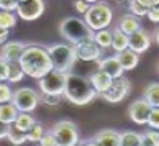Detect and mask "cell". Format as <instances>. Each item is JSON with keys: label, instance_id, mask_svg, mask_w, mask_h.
Instances as JSON below:
<instances>
[{"label": "cell", "instance_id": "6da1fadb", "mask_svg": "<svg viewBox=\"0 0 159 146\" xmlns=\"http://www.w3.org/2000/svg\"><path fill=\"white\" fill-rule=\"evenodd\" d=\"M18 64L21 71L25 72V75H30V77L38 79V80L54 69L48 48L39 46V44H26Z\"/></svg>", "mask_w": 159, "mask_h": 146}, {"label": "cell", "instance_id": "7a4b0ae2", "mask_svg": "<svg viewBox=\"0 0 159 146\" xmlns=\"http://www.w3.org/2000/svg\"><path fill=\"white\" fill-rule=\"evenodd\" d=\"M62 97L74 105H87L97 97V92L93 90L90 79L79 74H69Z\"/></svg>", "mask_w": 159, "mask_h": 146}, {"label": "cell", "instance_id": "3957f363", "mask_svg": "<svg viewBox=\"0 0 159 146\" xmlns=\"http://www.w3.org/2000/svg\"><path fill=\"white\" fill-rule=\"evenodd\" d=\"M59 33L61 36L67 41V44H79L84 39L93 38V31L85 25L84 20L77 18V16H67L59 23Z\"/></svg>", "mask_w": 159, "mask_h": 146}, {"label": "cell", "instance_id": "277c9868", "mask_svg": "<svg viewBox=\"0 0 159 146\" xmlns=\"http://www.w3.org/2000/svg\"><path fill=\"white\" fill-rule=\"evenodd\" d=\"M48 52L52 62V67L56 71H61L64 74H70V69L74 67L77 56H75V48L67 43H56L48 46Z\"/></svg>", "mask_w": 159, "mask_h": 146}, {"label": "cell", "instance_id": "5b68a950", "mask_svg": "<svg viewBox=\"0 0 159 146\" xmlns=\"http://www.w3.org/2000/svg\"><path fill=\"white\" fill-rule=\"evenodd\" d=\"M84 21L93 33L107 30L113 21V11L107 2H97L90 5V8L87 10V13L84 15Z\"/></svg>", "mask_w": 159, "mask_h": 146}, {"label": "cell", "instance_id": "8992f818", "mask_svg": "<svg viewBox=\"0 0 159 146\" xmlns=\"http://www.w3.org/2000/svg\"><path fill=\"white\" fill-rule=\"evenodd\" d=\"M51 135L56 141V146H79L80 136L77 125L70 120H59L51 128Z\"/></svg>", "mask_w": 159, "mask_h": 146}, {"label": "cell", "instance_id": "52a82bcc", "mask_svg": "<svg viewBox=\"0 0 159 146\" xmlns=\"http://www.w3.org/2000/svg\"><path fill=\"white\" fill-rule=\"evenodd\" d=\"M39 102H41L39 94L34 89H30V87H20L13 92V97H11V103L16 107V110L25 113H31L33 110H36Z\"/></svg>", "mask_w": 159, "mask_h": 146}, {"label": "cell", "instance_id": "ba28073f", "mask_svg": "<svg viewBox=\"0 0 159 146\" xmlns=\"http://www.w3.org/2000/svg\"><path fill=\"white\" fill-rule=\"evenodd\" d=\"M67 75L61 71L52 69L49 74H46L44 77L39 79V89L43 94L48 95H59L62 97L64 89H66V82H67Z\"/></svg>", "mask_w": 159, "mask_h": 146}, {"label": "cell", "instance_id": "9c48e42d", "mask_svg": "<svg viewBox=\"0 0 159 146\" xmlns=\"http://www.w3.org/2000/svg\"><path fill=\"white\" fill-rule=\"evenodd\" d=\"M15 13L25 21H34L44 13V0H20Z\"/></svg>", "mask_w": 159, "mask_h": 146}, {"label": "cell", "instance_id": "30bf717a", "mask_svg": "<svg viewBox=\"0 0 159 146\" xmlns=\"http://www.w3.org/2000/svg\"><path fill=\"white\" fill-rule=\"evenodd\" d=\"M129 94V80L123 75L120 79H115L111 82L110 89L107 92H103L102 97L110 103H118L121 100H125V97Z\"/></svg>", "mask_w": 159, "mask_h": 146}, {"label": "cell", "instance_id": "8fae6325", "mask_svg": "<svg viewBox=\"0 0 159 146\" xmlns=\"http://www.w3.org/2000/svg\"><path fill=\"white\" fill-rule=\"evenodd\" d=\"M74 48H75V56L80 61H98L100 56H102V49L93 41V38L84 39L79 44H75Z\"/></svg>", "mask_w": 159, "mask_h": 146}, {"label": "cell", "instance_id": "7c38bea8", "mask_svg": "<svg viewBox=\"0 0 159 146\" xmlns=\"http://www.w3.org/2000/svg\"><path fill=\"white\" fill-rule=\"evenodd\" d=\"M151 105L144 100V98H138L134 100L128 108L129 118H131L136 125H146L148 123V116L151 113Z\"/></svg>", "mask_w": 159, "mask_h": 146}, {"label": "cell", "instance_id": "4fadbf2b", "mask_svg": "<svg viewBox=\"0 0 159 146\" xmlns=\"http://www.w3.org/2000/svg\"><path fill=\"white\" fill-rule=\"evenodd\" d=\"M151 46V36L146 30H138L133 34H129V43H128V49H131L136 54H141V52L148 51Z\"/></svg>", "mask_w": 159, "mask_h": 146}, {"label": "cell", "instance_id": "5bb4252c", "mask_svg": "<svg viewBox=\"0 0 159 146\" xmlns=\"http://www.w3.org/2000/svg\"><path fill=\"white\" fill-rule=\"evenodd\" d=\"M98 71L105 72L110 79H113V80L123 77V74H125V71H123V67H121V64H120L116 56H108V57L100 59L98 61Z\"/></svg>", "mask_w": 159, "mask_h": 146}, {"label": "cell", "instance_id": "9a60e30c", "mask_svg": "<svg viewBox=\"0 0 159 146\" xmlns=\"http://www.w3.org/2000/svg\"><path fill=\"white\" fill-rule=\"evenodd\" d=\"M25 48H26V44L21 43V41H7L2 46L0 57L5 59L7 62H18Z\"/></svg>", "mask_w": 159, "mask_h": 146}, {"label": "cell", "instance_id": "2e32d148", "mask_svg": "<svg viewBox=\"0 0 159 146\" xmlns=\"http://www.w3.org/2000/svg\"><path fill=\"white\" fill-rule=\"evenodd\" d=\"M97 146H120V133L115 130H100L92 138Z\"/></svg>", "mask_w": 159, "mask_h": 146}, {"label": "cell", "instance_id": "e0dca14e", "mask_svg": "<svg viewBox=\"0 0 159 146\" xmlns=\"http://www.w3.org/2000/svg\"><path fill=\"white\" fill-rule=\"evenodd\" d=\"M111 82H113V79H110L108 75L105 72H102V71H97V72H93L90 75V84L93 87V90L97 92V95L98 94L102 95L103 92H107L110 89Z\"/></svg>", "mask_w": 159, "mask_h": 146}, {"label": "cell", "instance_id": "ac0fdd59", "mask_svg": "<svg viewBox=\"0 0 159 146\" xmlns=\"http://www.w3.org/2000/svg\"><path fill=\"white\" fill-rule=\"evenodd\" d=\"M118 28L125 33V34H133L134 31H138L141 30V21L138 16H134L131 13H128V15H123L121 18H120V23H118Z\"/></svg>", "mask_w": 159, "mask_h": 146}, {"label": "cell", "instance_id": "d6986e66", "mask_svg": "<svg viewBox=\"0 0 159 146\" xmlns=\"http://www.w3.org/2000/svg\"><path fill=\"white\" fill-rule=\"evenodd\" d=\"M116 57H118L123 71H133V69L138 66V62H139V54L133 52L131 49H125V51L118 52Z\"/></svg>", "mask_w": 159, "mask_h": 146}, {"label": "cell", "instance_id": "ffe728a7", "mask_svg": "<svg viewBox=\"0 0 159 146\" xmlns=\"http://www.w3.org/2000/svg\"><path fill=\"white\" fill-rule=\"evenodd\" d=\"M128 43H129V36L123 33L118 26L111 30V48L116 51V54L128 49Z\"/></svg>", "mask_w": 159, "mask_h": 146}, {"label": "cell", "instance_id": "44dd1931", "mask_svg": "<svg viewBox=\"0 0 159 146\" xmlns=\"http://www.w3.org/2000/svg\"><path fill=\"white\" fill-rule=\"evenodd\" d=\"M18 110L11 102L8 103H0V121H3L5 125H13L16 116H18Z\"/></svg>", "mask_w": 159, "mask_h": 146}, {"label": "cell", "instance_id": "7402d4cb", "mask_svg": "<svg viewBox=\"0 0 159 146\" xmlns=\"http://www.w3.org/2000/svg\"><path fill=\"white\" fill-rule=\"evenodd\" d=\"M144 100L152 108H159V82H152L144 90Z\"/></svg>", "mask_w": 159, "mask_h": 146}, {"label": "cell", "instance_id": "603a6c76", "mask_svg": "<svg viewBox=\"0 0 159 146\" xmlns=\"http://www.w3.org/2000/svg\"><path fill=\"white\" fill-rule=\"evenodd\" d=\"M34 123H36V120H34V116H33L31 113L20 112V113H18V116H16V120H15V123H13V126L26 133V131L30 130V128H31Z\"/></svg>", "mask_w": 159, "mask_h": 146}, {"label": "cell", "instance_id": "cb8c5ba5", "mask_svg": "<svg viewBox=\"0 0 159 146\" xmlns=\"http://www.w3.org/2000/svg\"><path fill=\"white\" fill-rule=\"evenodd\" d=\"M93 41L97 43L100 49L103 48H111V30H100L93 33Z\"/></svg>", "mask_w": 159, "mask_h": 146}, {"label": "cell", "instance_id": "d4e9b609", "mask_svg": "<svg viewBox=\"0 0 159 146\" xmlns=\"http://www.w3.org/2000/svg\"><path fill=\"white\" fill-rule=\"evenodd\" d=\"M16 25V13L15 11L0 10V30H11Z\"/></svg>", "mask_w": 159, "mask_h": 146}, {"label": "cell", "instance_id": "484cf974", "mask_svg": "<svg viewBox=\"0 0 159 146\" xmlns=\"http://www.w3.org/2000/svg\"><path fill=\"white\" fill-rule=\"evenodd\" d=\"M7 138H8V141H10L11 144H15V146H20V144H23V143H26V133L21 131V130H18V128H15L13 125L8 126Z\"/></svg>", "mask_w": 159, "mask_h": 146}, {"label": "cell", "instance_id": "4316f807", "mask_svg": "<svg viewBox=\"0 0 159 146\" xmlns=\"http://www.w3.org/2000/svg\"><path fill=\"white\" fill-rule=\"evenodd\" d=\"M141 135L136 131H123L120 133V146H139Z\"/></svg>", "mask_w": 159, "mask_h": 146}, {"label": "cell", "instance_id": "83f0119b", "mask_svg": "<svg viewBox=\"0 0 159 146\" xmlns=\"http://www.w3.org/2000/svg\"><path fill=\"white\" fill-rule=\"evenodd\" d=\"M10 67H8V77H7V82L8 84H16V82H21L23 77H25V72L21 71L20 64L18 62H8Z\"/></svg>", "mask_w": 159, "mask_h": 146}, {"label": "cell", "instance_id": "f1b7e54d", "mask_svg": "<svg viewBox=\"0 0 159 146\" xmlns=\"http://www.w3.org/2000/svg\"><path fill=\"white\" fill-rule=\"evenodd\" d=\"M139 146H159V131L157 130H146L141 135Z\"/></svg>", "mask_w": 159, "mask_h": 146}, {"label": "cell", "instance_id": "f546056e", "mask_svg": "<svg viewBox=\"0 0 159 146\" xmlns=\"http://www.w3.org/2000/svg\"><path fill=\"white\" fill-rule=\"evenodd\" d=\"M44 135V128L43 125L39 123V121H36L30 130L26 131V141H30V143H39V139L43 138Z\"/></svg>", "mask_w": 159, "mask_h": 146}, {"label": "cell", "instance_id": "4dcf8cb0", "mask_svg": "<svg viewBox=\"0 0 159 146\" xmlns=\"http://www.w3.org/2000/svg\"><path fill=\"white\" fill-rule=\"evenodd\" d=\"M128 10L131 11V15L134 16H146L148 15V10L149 8H146L143 3H139L138 0H128Z\"/></svg>", "mask_w": 159, "mask_h": 146}, {"label": "cell", "instance_id": "1f68e13d", "mask_svg": "<svg viewBox=\"0 0 159 146\" xmlns=\"http://www.w3.org/2000/svg\"><path fill=\"white\" fill-rule=\"evenodd\" d=\"M13 97V90L8 82H0V103H8L11 102Z\"/></svg>", "mask_w": 159, "mask_h": 146}, {"label": "cell", "instance_id": "d6a6232c", "mask_svg": "<svg viewBox=\"0 0 159 146\" xmlns=\"http://www.w3.org/2000/svg\"><path fill=\"white\" fill-rule=\"evenodd\" d=\"M148 125L151 130H157L159 131V108H151V113L148 116Z\"/></svg>", "mask_w": 159, "mask_h": 146}, {"label": "cell", "instance_id": "836d02e7", "mask_svg": "<svg viewBox=\"0 0 159 146\" xmlns=\"http://www.w3.org/2000/svg\"><path fill=\"white\" fill-rule=\"evenodd\" d=\"M61 102H62V97L59 95H48V94L41 95V103L48 105V107H57Z\"/></svg>", "mask_w": 159, "mask_h": 146}, {"label": "cell", "instance_id": "e575fe53", "mask_svg": "<svg viewBox=\"0 0 159 146\" xmlns=\"http://www.w3.org/2000/svg\"><path fill=\"white\" fill-rule=\"evenodd\" d=\"M20 0H0V10L5 11H16Z\"/></svg>", "mask_w": 159, "mask_h": 146}, {"label": "cell", "instance_id": "d590c367", "mask_svg": "<svg viewBox=\"0 0 159 146\" xmlns=\"http://www.w3.org/2000/svg\"><path fill=\"white\" fill-rule=\"evenodd\" d=\"M8 67H10V64L5 61V59H2V57H0V82H7Z\"/></svg>", "mask_w": 159, "mask_h": 146}, {"label": "cell", "instance_id": "8d00e7d4", "mask_svg": "<svg viewBox=\"0 0 159 146\" xmlns=\"http://www.w3.org/2000/svg\"><path fill=\"white\" fill-rule=\"evenodd\" d=\"M38 146H56V141H54V138H52L51 131L44 133V135H43V138L39 139Z\"/></svg>", "mask_w": 159, "mask_h": 146}, {"label": "cell", "instance_id": "74e56055", "mask_svg": "<svg viewBox=\"0 0 159 146\" xmlns=\"http://www.w3.org/2000/svg\"><path fill=\"white\" fill-rule=\"evenodd\" d=\"M74 8L77 10L80 15H85L87 10L90 8V5L87 3V2H84V0H74Z\"/></svg>", "mask_w": 159, "mask_h": 146}, {"label": "cell", "instance_id": "f35d334b", "mask_svg": "<svg viewBox=\"0 0 159 146\" xmlns=\"http://www.w3.org/2000/svg\"><path fill=\"white\" fill-rule=\"evenodd\" d=\"M148 20L152 21V23H159V5H156V7H151L148 10Z\"/></svg>", "mask_w": 159, "mask_h": 146}, {"label": "cell", "instance_id": "ab89813d", "mask_svg": "<svg viewBox=\"0 0 159 146\" xmlns=\"http://www.w3.org/2000/svg\"><path fill=\"white\" fill-rule=\"evenodd\" d=\"M139 3H143L146 8H151V7H156L159 5V0H138Z\"/></svg>", "mask_w": 159, "mask_h": 146}, {"label": "cell", "instance_id": "60d3db41", "mask_svg": "<svg viewBox=\"0 0 159 146\" xmlns=\"http://www.w3.org/2000/svg\"><path fill=\"white\" fill-rule=\"evenodd\" d=\"M8 34H10V31H8V30H0V46H3L5 43H7Z\"/></svg>", "mask_w": 159, "mask_h": 146}, {"label": "cell", "instance_id": "b9f144b4", "mask_svg": "<svg viewBox=\"0 0 159 146\" xmlns=\"http://www.w3.org/2000/svg\"><path fill=\"white\" fill-rule=\"evenodd\" d=\"M8 126H10V125H5L3 121H0V139H2V138H7Z\"/></svg>", "mask_w": 159, "mask_h": 146}, {"label": "cell", "instance_id": "7bdbcfd3", "mask_svg": "<svg viewBox=\"0 0 159 146\" xmlns=\"http://www.w3.org/2000/svg\"><path fill=\"white\" fill-rule=\"evenodd\" d=\"M79 146H97V144H95L93 139H85V141H80Z\"/></svg>", "mask_w": 159, "mask_h": 146}, {"label": "cell", "instance_id": "ee69618b", "mask_svg": "<svg viewBox=\"0 0 159 146\" xmlns=\"http://www.w3.org/2000/svg\"><path fill=\"white\" fill-rule=\"evenodd\" d=\"M154 38H156V43L159 44V28H157V30L154 31Z\"/></svg>", "mask_w": 159, "mask_h": 146}, {"label": "cell", "instance_id": "f6af8a7d", "mask_svg": "<svg viewBox=\"0 0 159 146\" xmlns=\"http://www.w3.org/2000/svg\"><path fill=\"white\" fill-rule=\"evenodd\" d=\"M84 2H87L89 5H93V3H97V2H100V0H84Z\"/></svg>", "mask_w": 159, "mask_h": 146}, {"label": "cell", "instance_id": "bcb514c9", "mask_svg": "<svg viewBox=\"0 0 159 146\" xmlns=\"http://www.w3.org/2000/svg\"><path fill=\"white\" fill-rule=\"evenodd\" d=\"M157 69H159V64H157Z\"/></svg>", "mask_w": 159, "mask_h": 146}, {"label": "cell", "instance_id": "7dc6e473", "mask_svg": "<svg viewBox=\"0 0 159 146\" xmlns=\"http://www.w3.org/2000/svg\"><path fill=\"white\" fill-rule=\"evenodd\" d=\"M100 2H102V0H100Z\"/></svg>", "mask_w": 159, "mask_h": 146}]
</instances>
